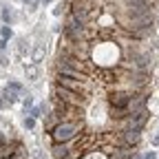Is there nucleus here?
<instances>
[{"instance_id":"1","label":"nucleus","mask_w":159,"mask_h":159,"mask_svg":"<svg viewBox=\"0 0 159 159\" xmlns=\"http://www.w3.org/2000/svg\"><path fill=\"white\" fill-rule=\"evenodd\" d=\"M80 130H82V122H60L51 130V139H53V144H66Z\"/></svg>"},{"instance_id":"2","label":"nucleus","mask_w":159,"mask_h":159,"mask_svg":"<svg viewBox=\"0 0 159 159\" xmlns=\"http://www.w3.org/2000/svg\"><path fill=\"white\" fill-rule=\"evenodd\" d=\"M53 93H55V99H62V102L69 104V106L84 108V106L89 104V93H75V91H69V89L57 86V84H55Z\"/></svg>"},{"instance_id":"3","label":"nucleus","mask_w":159,"mask_h":159,"mask_svg":"<svg viewBox=\"0 0 159 159\" xmlns=\"http://www.w3.org/2000/svg\"><path fill=\"white\" fill-rule=\"evenodd\" d=\"M57 86H64L69 91H75V93H89L91 89V82L89 80H75V77H66V75H57Z\"/></svg>"},{"instance_id":"4","label":"nucleus","mask_w":159,"mask_h":159,"mask_svg":"<svg viewBox=\"0 0 159 159\" xmlns=\"http://www.w3.org/2000/svg\"><path fill=\"white\" fill-rule=\"evenodd\" d=\"M139 137H142V133H139V130L126 128V130L122 133V142H124V146L133 148V146H137V144H139Z\"/></svg>"},{"instance_id":"5","label":"nucleus","mask_w":159,"mask_h":159,"mask_svg":"<svg viewBox=\"0 0 159 159\" xmlns=\"http://www.w3.org/2000/svg\"><path fill=\"white\" fill-rule=\"evenodd\" d=\"M71 152V148H66V144H55L53 146V159H64Z\"/></svg>"},{"instance_id":"6","label":"nucleus","mask_w":159,"mask_h":159,"mask_svg":"<svg viewBox=\"0 0 159 159\" xmlns=\"http://www.w3.org/2000/svg\"><path fill=\"white\" fill-rule=\"evenodd\" d=\"M0 95H2L5 104H13V102H18V93H16V91H11V89H5Z\"/></svg>"},{"instance_id":"7","label":"nucleus","mask_w":159,"mask_h":159,"mask_svg":"<svg viewBox=\"0 0 159 159\" xmlns=\"http://www.w3.org/2000/svg\"><path fill=\"white\" fill-rule=\"evenodd\" d=\"M25 73H27V77H29V80H35V77H38V73H40V66H38V62H33V64L25 66Z\"/></svg>"},{"instance_id":"8","label":"nucleus","mask_w":159,"mask_h":159,"mask_svg":"<svg viewBox=\"0 0 159 159\" xmlns=\"http://www.w3.org/2000/svg\"><path fill=\"white\" fill-rule=\"evenodd\" d=\"M42 113H44V111H42V108H40V106H33V108L29 111V115H31L33 119H38V117H42Z\"/></svg>"},{"instance_id":"9","label":"nucleus","mask_w":159,"mask_h":159,"mask_svg":"<svg viewBox=\"0 0 159 159\" xmlns=\"http://www.w3.org/2000/svg\"><path fill=\"white\" fill-rule=\"evenodd\" d=\"M7 89H11V91H16V93H20V91H22V84H20V82H16V80H11V82H9V86Z\"/></svg>"},{"instance_id":"10","label":"nucleus","mask_w":159,"mask_h":159,"mask_svg":"<svg viewBox=\"0 0 159 159\" xmlns=\"http://www.w3.org/2000/svg\"><path fill=\"white\" fill-rule=\"evenodd\" d=\"M33 126H35V119L29 115V117H25V128L27 130H33Z\"/></svg>"},{"instance_id":"11","label":"nucleus","mask_w":159,"mask_h":159,"mask_svg":"<svg viewBox=\"0 0 159 159\" xmlns=\"http://www.w3.org/2000/svg\"><path fill=\"white\" fill-rule=\"evenodd\" d=\"M2 20H5V25H9V22H11V9H9V7H5V9H2Z\"/></svg>"},{"instance_id":"12","label":"nucleus","mask_w":159,"mask_h":159,"mask_svg":"<svg viewBox=\"0 0 159 159\" xmlns=\"http://www.w3.org/2000/svg\"><path fill=\"white\" fill-rule=\"evenodd\" d=\"M0 35H2V40H9V38H11V29H9V25H5L2 29H0Z\"/></svg>"},{"instance_id":"13","label":"nucleus","mask_w":159,"mask_h":159,"mask_svg":"<svg viewBox=\"0 0 159 159\" xmlns=\"http://www.w3.org/2000/svg\"><path fill=\"white\" fill-rule=\"evenodd\" d=\"M22 104H25V108H27V111H31V108H33V97H31V95H27V97L22 99Z\"/></svg>"},{"instance_id":"14","label":"nucleus","mask_w":159,"mask_h":159,"mask_svg":"<svg viewBox=\"0 0 159 159\" xmlns=\"http://www.w3.org/2000/svg\"><path fill=\"white\" fill-rule=\"evenodd\" d=\"M42 55H44V47H38L35 53H33V60H35V62H40V57H42Z\"/></svg>"},{"instance_id":"15","label":"nucleus","mask_w":159,"mask_h":159,"mask_svg":"<svg viewBox=\"0 0 159 159\" xmlns=\"http://www.w3.org/2000/svg\"><path fill=\"white\" fill-rule=\"evenodd\" d=\"M142 157H144V159H157V152H155V150H148V152L142 155Z\"/></svg>"},{"instance_id":"16","label":"nucleus","mask_w":159,"mask_h":159,"mask_svg":"<svg viewBox=\"0 0 159 159\" xmlns=\"http://www.w3.org/2000/svg\"><path fill=\"white\" fill-rule=\"evenodd\" d=\"M152 146H159V133H157V135L152 137Z\"/></svg>"},{"instance_id":"17","label":"nucleus","mask_w":159,"mask_h":159,"mask_svg":"<svg viewBox=\"0 0 159 159\" xmlns=\"http://www.w3.org/2000/svg\"><path fill=\"white\" fill-rule=\"evenodd\" d=\"M7 49V40H0V51H5Z\"/></svg>"},{"instance_id":"18","label":"nucleus","mask_w":159,"mask_h":159,"mask_svg":"<svg viewBox=\"0 0 159 159\" xmlns=\"http://www.w3.org/2000/svg\"><path fill=\"white\" fill-rule=\"evenodd\" d=\"M2 144H7V137H5L2 133H0V146H2Z\"/></svg>"},{"instance_id":"19","label":"nucleus","mask_w":159,"mask_h":159,"mask_svg":"<svg viewBox=\"0 0 159 159\" xmlns=\"http://www.w3.org/2000/svg\"><path fill=\"white\" fill-rule=\"evenodd\" d=\"M130 159H144V157L139 155V152H133V155H130Z\"/></svg>"},{"instance_id":"20","label":"nucleus","mask_w":159,"mask_h":159,"mask_svg":"<svg viewBox=\"0 0 159 159\" xmlns=\"http://www.w3.org/2000/svg\"><path fill=\"white\" fill-rule=\"evenodd\" d=\"M2 104H5V99H2V95H0V108H2Z\"/></svg>"},{"instance_id":"21","label":"nucleus","mask_w":159,"mask_h":159,"mask_svg":"<svg viewBox=\"0 0 159 159\" xmlns=\"http://www.w3.org/2000/svg\"><path fill=\"white\" fill-rule=\"evenodd\" d=\"M42 2H44V5H49V2H53V0H42Z\"/></svg>"},{"instance_id":"22","label":"nucleus","mask_w":159,"mask_h":159,"mask_svg":"<svg viewBox=\"0 0 159 159\" xmlns=\"http://www.w3.org/2000/svg\"><path fill=\"white\" fill-rule=\"evenodd\" d=\"M25 2H27V5H29V2H33V0H25Z\"/></svg>"}]
</instances>
